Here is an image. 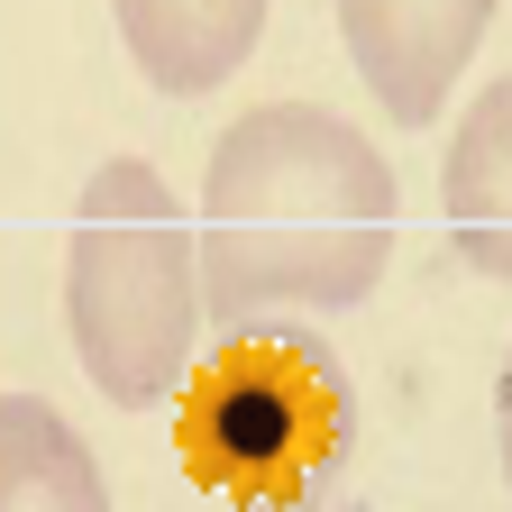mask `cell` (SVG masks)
Here are the masks:
<instances>
[{
  "label": "cell",
  "mask_w": 512,
  "mask_h": 512,
  "mask_svg": "<svg viewBox=\"0 0 512 512\" xmlns=\"http://www.w3.org/2000/svg\"><path fill=\"white\" fill-rule=\"evenodd\" d=\"M192 247L211 330H256L275 311H357L394 256V165L357 119L266 101L220 128Z\"/></svg>",
  "instance_id": "1"
},
{
  "label": "cell",
  "mask_w": 512,
  "mask_h": 512,
  "mask_svg": "<svg viewBox=\"0 0 512 512\" xmlns=\"http://www.w3.org/2000/svg\"><path fill=\"white\" fill-rule=\"evenodd\" d=\"M64 330H74L92 394L119 412L174 403L202 366V247L183 229L174 183L147 156H110L83 183L74 238H64Z\"/></svg>",
  "instance_id": "2"
},
{
  "label": "cell",
  "mask_w": 512,
  "mask_h": 512,
  "mask_svg": "<svg viewBox=\"0 0 512 512\" xmlns=\"http://www.w3.org/2000/svg\"><path fill=\"white\" fill-rule=\"evenodd\" d=\"M183 458L229 503L330 485L348 458V375L311 330H229L183 384Z\"/></svg>",
  "instance_id": "3"
},
{
  "label": "cell",
  "mask_w": 512,
  "mask_h": 512,
  "mask_svg": "<svg viewBox=\"0 0 512 512\" xmlns=\"http://www.w3.org/2000/svg\"><path fill=\"white\" fill-rule=\"evenodd\" d=\"M494 28V0H339V37L375 110L430 128Z\"/></svg>",
  "instance_id": "4"
},
{
  "label": "cell",
  "mask_w": 512,
  "mask_h": 512,
  "mask_svg": "<svg viewBox=\"0 0 512 512\" xmlns=\"http://www.w3.org/2000/svg\"><path fill=\"white\" fill-rule=\"evenodd\" d=\"M439 211H448V247L476 275L512 284V74H494L476 110H458V128H448Z\"/></svg>",
  "instance_id": "5"
},
{
  "label": "cell",
  "mask_w": 512,
  "mask_h": 512,
  "mask_svg": "<svg viewBox=\"0 0 512 512\" xmlns=\"http://www.w3.org/2000/svg\"><path fill=\"white\" fill-rule=\"evenodd\" d=\"M266 10L275 0H110V19L138 55V74L174 101H202L220 92L238 64L266 37Z\"/></svg>",
  "instance_id": "6"
},
{
  "label": "cell",
  "mask_w": 512,
  "mask_h": 512,
  "mask_svg": "<svg viewBox=\"0 0 512 512\" xmlns=\"http://www.w3.org/2000/svg\"><path fill=\"white\" fill-rule=\"evenodd\" d=\"M0 512H110L92 439L46 394H0Z\"/></svg>",
  "instance_id": "7"
},
{
  "label": "cell",
  "mask_w": 512,
  "mask_h": 512,
  "mask_svg": "<svg viewBox=\"0 0 512 512\" xmlns=\"http://www.w3.org/2000/svg\"><path fill=\"white\" fill-rule=\"evenodd\" d=\"M229 512H348V503H339V485H302V494H247Z\"/></svg>",
  "instance_id": "8"
},
{
  "label": "cell",
  "mask_w": 512,
  "mask_h": 512,
  "mask_svg": "<svg viewBox=\"0 0 512 512\" xmlns=\"http://www.w3.org/2000/svg\"><path fill=\"white\" fill-rule=\"evenodd\" d=\"M494 448H503V485H512V357H503V384H494Z\"/></svg>",
  "instance_id": "9"
},
{
  "label": "cell",
  "mask_w": 512,
  "mask_h": 512,
  "mask_svg": "<svg viewBox=\"0 0 512 512\" xmlns=\"http://www.w3.org/2000/svg\"><path fill=\"white\" fill-rule=\"evenodd\" d=\"M348 512H366V503H348Z\"/></svg>",
  "instance_id": "10"
}]
</instances>
